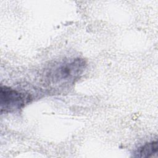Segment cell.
<instances>
[{"label":"cell","instance_id":"7a4b0ae2","mask_svg":"<svg viewBox=\"0 0 158 158\" xmlns=\"http://www.w3.org/2000/svg\"><path fill=\"white\" fill-rule=\"evenodd\" d=\"M1 110L4 112H12L20 109L28 99L23 93L6 86H1L0 90Z\"/></svg>","mask_w":158,"mask_h":158},{"label":"cell","instance_id":"6da1fadb","mask_svg":"<svg viewBox=\"0 0 158 158\" xmlns=\"http://www.w3.org/2000/svg\"><path fill=\"white\" fill-rule=\"evenodd\" d=\"M86 67V62L83 59H64L48 69L46 79L52 85L70 83L82 75Z\"/></svg>","mask_w":158,"mask_h":158},{"label":"cell","instance_id":"3957f363","mask_svg":"<svg viewBox=\"0 0 158 158\" xmlns=\"http://www.w3.org/2000/svg\"><path fill=\"white\" fill-rule=\"evenodd\" d=\"M158 145L157 141H151L146 143L139 147L134 152L135 157H149L154 156L157 153Z\"/></svg>","mask_w":158,"mask_h":158}]
</instances>
